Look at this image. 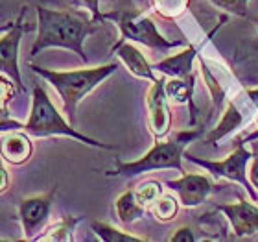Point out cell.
Masks as SVG:
<instances>
[{
    "label": "cell",
    "mask_w": 258,
    "mask_h": 242,
    "mask_svg": "<svg viewBox=\"0 0 258 242\" xmlns=\"http://www.w3.org/2000/svg\"><path fill=\"white\" fill-rule=\"evenodd\" d=\"M216 8L229 11L232 15L238 17H247V4L249 0H210Z\"/></svg>",
    "instance_id": "cb8c5ba5"
},
{
    "label": "cell",
    "mask_w": 258,
    "mask_h": 242,
    "mask_svg": "<svg viewBox=\"0 0 258 242\" xmlns=\"http://www.w3.org/2000/svg\"><path fill=\"white\" fill-rule=\"evenodd\" d=\"M188 4L190 0H153L157 15H161L162 19H168V21L179 19L188 10Z\"/></svg>",
    "instance_id": "44dd1931"
},
{
    "label": "cell",
    "mask_w": 258,
    "mask_h": 242,
    "mask_svg": "<svg viewBox=\"0 0 258 242\" xmlns=\"http://www.w3.org/2000/svg\"><path fill=\"white\" fill-rule=\"evenodd\" d=\"M55 192H57V187H54L46 194H41V196L24 198L19 204V220H21L22 231H24V238H28V240L37 238L35 233L41 231V227L48 220Z\"/></svg>",
    "instance_id": "ba28073f"
},
{
    "label": "cell",
    "mask_w": 258,
    "mask_h": 242,
    "mask_svg": "<svg viewBox=\"0 0 258 242\" xmlns=\"http://www.w3.org/2000/svg\"><path fill=\"white\" fill-rule=\"evenodd\" d=\"M135 194H137V200H139V204L150 211L151 207L157 204V200L162 196V187H161V183L148 181V183H142V185H140V187L135 190Z\"/></svg>",
    "instance_id": "7402d4cb"
},
{
    "label": "cell",
    "mask_w": 258,
    "mask_h": 242,
    "mask_svg": "<svg viewBox=\"0 0 258 242\" xmlns=\"http://www.w3.org/2000/svg\"><path fill=\"white\" fill-rule=\"evenodd\" d=\"M188 159L192 163H196V165H199V167H203L214 178H223L240 183L247 190V194L251 196L253 202L258 200L256 192L253 190V185H251L247 176V163L253 159V154H251V150L245 148V140H238V148L227 159H223V161H207V159H199V157H194V156H188Z\"/></svg>",
    "instance_id": "8992f818"
},
{
    "label": "cell",
    "mask_w": 258,
    "mask_h": 242,
    "mask_svg": "<svg viewBox=\"0 0 258 242\" xmlns=\"http://www.w3.org/2000/svg\"><path fill=\"white\" fill-rule=\"evenodd\" d=\"M33 154L32 140L24 133L13 131V133L2 137V159L11 165H22L26 163Z\"/></svg>",
    "instance_id": "9a60e30c"
},
{
    "label": "cell",
    "mask_w": 258,
    "mask_h": 242,
    "mask_svg": "<svg viewBox=\"0 0 258 242\" xmlns=\"http://www.w3.org/2000/svg\"><path fill=\"white\" fill-rule=\"evenodd\" d=\"M216 211L227 216L236 238L251 237L258 231V207L249 204L247 200H240L236 204H220L216 205Z\"/></svg>",
    "instance_id": "7c38bea8"
},
{
    "label": "cell",
    "mask_w": 258,
    "mask_h": 242,
    "mask_svg": "<svg viewBox=\"0 0 258 242\" xmlns=\"http://www.w3.org/2000/svg\"><path fill=\"white\" fill-rule=\"evenodd\" d=\"M203 44L205 43L188 44L183 52H179V54L170 56V58H166V60L159 61L153 69H157L159 72H162V74L172 76V78H186V76L192 74L194 60L198 58V52Z\"/></svg>",
    "instance_id": "5bb4252c"
},
{
    "label": "cell",
    "mask_w": 258,
    "mask_h": 242,
    "mask_svg": "<svg viewBox=\"0 0 258 242\" xmlns=\"http://www.w3.org/2000/svg\"><path fill=\"white\" fill-rule=\"evenodd\" d=\"M256 111H258V104L254 102L253 96L249 94V91H243L242 94H238L234 100H231V102L227 104L223 119H221L220 124L207 135V142L218 146V142H220L221 139H225V137H229L231 133H234V131H238L240 128H243L245 124L251 122Z\"/></svg>",
    "instance_id": "52a82bcc"
},
{
    "label": "cell",
    "mask_w": 258,
    "mask_h": 242,
    "mask_svg": "<svg viewBox=\"0 0 258 242\" xmlns=\"http://www.w3.org/2000/svg\"><path fill=\"white\" fill-rule=\"evenodd\" d=\"M113 54H116L122 60V63L125 65L129 69L131 74H135L137 78H144V80H150V81H157L159 78H155L153 74V67L148 63V60L144 58V54L140 52L137 46H133L131 43H116L111 49Z\"/></svg>",
    "instance_id": "4fadbf2b"
},
{
    "label": "cell",
    "mask_w": 258,
    "mask_h": 242,
    "mask_svg": "<svg viewBox=\"0 0 258 242\" xmlns=\"http://www.w3.org/2000/svg\"><path fill=\"white\" fill-rule=\"evenodd\" d=\"M26 8L22 10V13L17 17L15 22H11L10 26L6 28L4 35L0 39V67L6 76H10V80L19 85V89L24 91L21 78V70H19V44H21L22 32H24V24H22V15H24Z\"/></svg>",
    "instance_id": "30bf717a"
},
{
    "label": "cell",
    "mask_w": 258,
    "mask_h": 242,
    "mask_svg": "<svg viewBox=\"0 0 258 242\" xmlns=\"http://www.w3.org/2000/svg\"><path fill=\"white\" fill-rule=\"evenodd\" d=\"M170 240L172 242H194L196 240V237H194V233H192L190 227H179L177 231L172 235Z\"/></svg>",
    "instance_id": "484cf974"
},
{
    "label": "cell",
    "mask_w": 258,
    "mask_h": 242,
    "mask_svg": "<svg viewBox=\"0 0 258 242\" xmlns=\"http://www.w3.org/2000/svg\"><path fill=\"white\" fill-rule=\"evenodd\" d=\"M199 65H201V72L205 74L207 85H209L210 92H212V100H214V108H216V106H220L221 104V100H223V96H225V91L221 89V85L218 83V80H216L214 76H212V72H210V69L207 67V63H205L203 60L199 61Z\"/></svg>",
    "instance_id": "603a6c76"
},
{
    "label": "cell",
    "mask_w": 258,
    "mask_h": 242,
    "mask_svg": "<svg viewBox=\"0 0 258 242\" xmlns=\"http://www.w3.org/2000/svg\"><path fill=\"white\" fill-rule=\"evenodd\" d=\"M37 11V39L32 46V56H37L44 49H67L80 56L81 61H89L83 52L85 41L98 22L80 11L48 10L44 6H35Z\"/></svg>",
    "instance_id": "6da1fadb"
},
{
    "label": "cell",
    "mask_w": 258,
    "mask_h": 242,
    "mask_svg": "<svg viewBox=\"0 0 258 242\" xmlns=\"http://www.w3.org/2000/svg\"><path fill=\"white\" fill-rule=\"evenodd\" d=\"M256 128H258V119H256ZM256 137H258V129H256V133L249 135V137H247V140H251V139H256Z\"/></svg>",
    "instance_id": "f1b7e54d"
},
{
    "label": "cell",
    "mask_w": 258,
    "mask_h": 242,
    "mask_svg": "<svg viewBox=\"0 0 258 242\" xmlns=\"http://www.w3.org/2000/svg\"><path fill=\"white\" fill-rule=\"evenodd\" d=\"M81 6H85L87 10L91 11V17L94 19V22H103V13L100 11V0H78Z\"/></svg>",
    "instance_id": "d4e9b609"
},
{
    "label": "cell",
    "mask_w": 258,
    "mask_h": 242,
    "mask_svg": "<svg viewBox=\"0 0 258 242\" xmlns=\"http://www.w3.org/2000/svg\"><path fill=\"white\" fill-rule=\"evenodd\" d=\"M179 204H181V202H177L172 194H162L161 198L157 200V204L153 205L150 211L153 213V216H155L157 220L170 222V220H173V218L177 216Z\"/></svg>",
    "instance_id": "ffe728a7"
},
{
    "label": "cell",
    "mask_w": 258,
    "mask_h": 242,
    "mask_svg": "<svg viewBox=\"0 0 258 242\" xmlns=\"http://www.w3.org/2000/svg\"><path fill=\"white\" fill-rule=\"evenodd\" d=\"M91 227H92V231L96 233V237L103 242H142V240H146V238H142V237H135V235H131V233H125V231H122V229H116V227L107 226V224L98 222V220H92Z\"/></svg>",
    "instance_id": "d6986e66"
},
{
    "label": "cell",
    "mask_w": 258,
    "mask_h": 242,
    "mask_svg": "<svg viewBox=\"0 0 258 242\" xmlns=\"http://www.w3.org/2000/svg\"><path fill=\"white\" fill-rule=\"evenodd\" d=\"M105 21H113L118 26L122 37L118 43H125V41H137V43L150 46V49L157 50H168L181 46V41H168L157 32L155 24L150 17H146L144 13H140L137 10H122V11H111V13H103Z\"/></svg>",
    "instance_id": "5b68a950"
},
{
    "label": "cell",
    "mask_w": 258,
    "mask_h": 242,
    "mask_svg": "<svg viewBox=\"0 0 258 242\" xmlns=\"http://www.w3.org/2000/svg\"><path fill=\"white\" fill-rule=\"evenodd\" d=\"M114 209H116V216H118V220L122 222V226H131L133 222L140 220V218L146 216V213H148V209L139 204L135 190H125V192L116 200Z\"/></svg>",
    "instance_id": "e0dca14e"
},
{
    "label": "cell",
    "mask_w": 258,
    "mask_h": 242,
    "mask_svg": "<svg viewBox=\"0 0 258 242\" xmlns=\"http://www.w3.org/2000/svg\"><path fill=\"white\" fill-rule=\"evenodd\" d=\"M80 218H74V216H64L59 222H55L54 226L48 227L44 235H39L35 240H44V242H67L74 238V229L78 226Z\"/></svg>",
    "instance_id": "ac0fdd59"
},
{
    "label": "cell",
    "mask_w": 258,
    "mask_h": 242,
    "mask_svg": "<svg viewBox=\"0 0 258 242\" xmlns=\"http://www.w3.org/2000/svg\"><path fill=\"white\" fill-rule=\"evenodd\" d=\"M249 181L254 188H258V156L253 157L251 167H249Z\"/></svg>",
    "instance_id": "4316f807"
},
{
    "label": "cell",
    "mask_w": 258,
    "mask_h": 242,
    "mask_svg": "<svg viewBox=\"0 0 258 242\" xmlns=\"http://www.w3.org/2000/svg\"><path fill=\"white\" fill-rule=\"evenodd\" d=\"M146 106H148V124H150L153 140H162L172 128V113L168 108L166 80L164 78L153 81L148 98H146Z\"/></svg>",
    "instance_id": "9c48e42d"
},
{
    "label": "cell",
    "mask_w": 258,
    "mask_h": 242,
    "mask_svg": "<svg viewBox=\"0 0 258 242\" xmlns=\"http://www.w3.org/2000/svg\"><path fill=\"white\" fill-rule=\"evenodd\" d=\"M199 135H201V129H194V131L177 133L168 140H155L153 148L137 161H114V168L109 170L107 176L135 178V176L153 172V170H177L183 176V174H186L183 170V165H181L184 146L188 144L190 140L198 139Z\"/></svg>",
    "instance_id": "3957f363"
},
{
    "label": "cell",
    "mask_w": 258,
    "mask_h": 242,
    "mask_svg": "<svg viewBox=\"0 0 258 242\" xmlns=\"http://www.w3.org/2000/svg\"><path fill=\"white\" fill-rule=\"evenodd\" d=\"M118 69L116 63H107L102 67H92V69H78V70H69V72H59V70H50L43 69V67H35L32 65V70L37 76L44 78V80L52 83L55 91L59 92L61 102H63V109L69 120L76 124V111L78 106L89 92L102 83L105 78L114 74Z\"/></svg>",
    "instance_id": "7a4b0ae2"
},
{
    "label": "cell",
    "mask_w": 258,
    "mask_h": 242,
    "mask_svg": "<svg viewBox=\"0 0 258 242\" xmlns=\"http://www.w3.org/2000/svg\"><path fill=\"white\" fill-rule=\"evenodd\" d=\"M26 133H32L35 137H52V135H64L70 139H76L83 142V144L94 146V148H102V150H114V146L105 144V142H98V140L87 137L74 129V124L67 122L61 117V113L55 109L52 100L48 98L44 87L41 83L33 85V96H32V113L28 122L22 126Z\"/></svg>",
    "instance_id": "277c9868"
},
{
    "label": "cell",
    "mask_w": 258,
    "mask_h": 242,
    "mask_svg": "<svg viewBox=\"0 0 258 242\" xmlns=\"http://www.w3.org/2000/svg\"><path fill=\"white\" fill-rule=\"evenodd\" d=\"M166 187L177 192L183 207H198L209 198L212 190V181L203 174H183L179 179L166 181Z\"/></svg>",
    "instance_id": "8fae6325"
},
{
    "label": "cell",
    "mask_w": 258,
    "mask_h": 242,
    "mask_svg": "<svg viewBox=\"0 0 258 242\" xmlns=\"http://www.w3.org/2000/svg\"><path fill=\"white\" fill-rule=\"evenodd\" d=\"M0 172H2V187H0V190H2V192H6V188H8V172H6L4 167H2V170H0Z\"/></svg>",
    "instance_id": "83f0119b"
},
{
    "label": "cell",
    "mask_w": 258,
    "mask_h": 242,
    "mask_svg": "<svg viewBox=\"0 0 258 242\" xmlns=\"http://www.w3.org/2000/svg\"><path fill=\"white\" fill-rule=\"evenodd\" d=\"M166 94L168 100L173 104H190L192 109V119L190 124L196 122V108L192 104L194 96V74L186 76V78H172L170 81H166Z\"/></svg>",
    "instance_id": "2e32d148"
}]
</instances>
